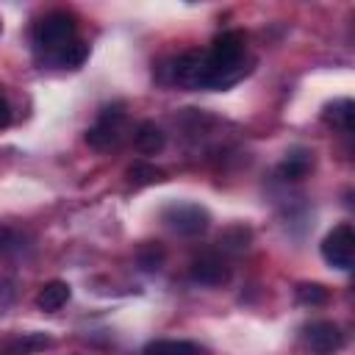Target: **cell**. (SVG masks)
<instances>
[{"mask_svg": "<svg viewBox=\"0 0 355 355\" xmlns=\"http://www.w3.org/2000/svg\"><path fill=\"white\" fill-rule=\"evenodd\" d=\"M244 33L241 31H225L214 39V44L205 50L208 55V86L205 89H227L239 78L247 75L244 64Z\"/></svg>", "mask_w": 355, "mask_h": 355, "instance_id": "cell-1", "label": "cell"}, {"mask_svg": "<svg viewBox=\"0 0 355 355\" xmlns=\"http://www.w3.org/2000/svg\"><path fill=\"white\" fill-rule=\"evenodd\" d=\"M75 42V19L67 11H50L42 17L33 28V44L36 53H42L47 61H53L67 44Z\"/></svg>", "mask_w": 355, "mask_h": 355, "instance_id": "cell-2", "label": "cell"}, {"mask_svg": "<svg viewBox=\"0 0 355 355\" xmlns=\"http://www.w3.org/2000/svg\"><path fill=\"white\" fill-rule=\"evenodd\" d=\"M161 219L178 236H200V233L208 230V222H211L208 211L197 202H172V205L164 208Z\"/></svg>", "mask_w": 355, "mask_h": 355, "instance_id": "cell-3", "label": "cell"}, {"mask_svg": "<svg viewBox=\"0 0 355 355\" xmlns=\"http://www.w3.org/2000/svg\"><path fill=\"white\" fill-rule=\"evenodd\" d=\"M125 136V108L122 105H108L97 116V122L86 130V141L94 150H111L122 141Z\"/></svg>", "mask_w": 355, "mask_h": 355, "instance_id": "cell-4", "label": "cell"}, {"mask_svg": "<svg viewBox=\"0 0 355 355\" xmlns=\"http://www.w3.org/2000/svg\"><path fill=\"white\" fill-rule=\"evenodd\" d=\"M322 258L333 269H341V272L352 269V263H355V233H352V227L347 222L344 225H336L324 236V241H322Z\"/></svg>", "mask_w": 355, "mask_h": 355, "instance_id": "cell-5", "label": "cell"}, {"mask_svg": "<svg viewBox=\"0 0 355 355\" xmlns=\"http://www.w3.org/2000/svg\"><path fill=\"white\" fill-rule=\"evenodd\" d=\"M172 80L180 89H205L208 86V55L205 50H189L175 58Z\"/></svg>", "mask_w": 355, "mask_h": 355, "instance_id": "cell-6", "label": "cell"}, {"mask_svg": "<svg viewBox=\"0 0 355 355\" xmlns=\"http://www.w3.org/2000/svg\"><path fill=\"white\" fill-rule=\"evenodd\" d=\"M302 344L313 352V355H333L344 347V333L336 322L330 319H316L311 324L302 327Z\"/></svg>", "mask_w": 355, "mask_h": 355, "instance_id": "cell-7", "label": "cell"}, {"mask_svg": "<svg viewBox=\"0 0 355 355\" xmlns=\"http://www.w3.org/2000/svg\"><path fill=\"white\" fill-rule=\"evenodd\" d=\"M189 275H191V280L200 283V286H222V283H227L230 269H227L225 258H219L216 252H202L200 258L191 261Z\"/></svg>", "mask_w": 355, "mask_h": 355, "instance_id": "cell-8", "label": "cell"}, {"mask_svg": "<svg viewBox=\"0 0 355 355\" xmlns=\"http://www.w3.org/2000/svg\"><path fill=\"white\" fill-rule=\"evenodd\" d=\"M69 294H72V291H69V283H64V280H50V283H44V286L39 288V294H36V308L53 313V311H58L61 305H67Z\"/></svg>", "mask_w": 355, "mask_h": 355, "instance_id": "cell-9", "label": "cell"}, {"mask_svg": "<svg viewBox=\"0 0 355 355\" xmlns=\"http://www.w3.org/2000/svg\"><path fill=\"white\" fill-rule=\"evenodd\" d=\"M50 347V336L44 333H22L3 344V355H33L39 349Z\"/></svg>", "mask_w": 355, "mask_h": 355, "instance_id": "cell-10", "label": "cell"}, {"mask_svg": "<svg viewBox=\"0 0 355 355\" xmlns=\"http://www.w3.org/2000/svg\"><path fill=\"white\" fill-rule=\"evenodd\" d=\"M133 141H136V147H139V153H147V155H153V153H158L161 147H164V130L155 125V122H141L139 128H136V133H133Z\"/></svg>", "mask_w": 355, "mask_h": 355, "instance_id": "cell-11", "label": "cell"}, {"mask_svg": "<svg viewBox=\"0 0 355 355\" xmlns=\"http://www.w3.org/2000/svg\"><path fill=\"white\" fill-rule=\"evenodd\" d=\"M311 155L305 153V150H294V153H288L286 158H283V164H280V169H277V175L283 178V180H302L308 172H311Z\"/></svg>", "mask_w": 355, "mask_h": 355, "instance_id": "cell-12", "label": "cell"}, {"mask_svg": "<svg viewBox=\"0 0 355 355\" xmlns=\"http://www.w3.org/2000/svg\"><path fill=\"white\" fill-rule=\"evenodd\" d=\"M324 119L330 125L341 128L344 133H349L352 125H355V105H352V100H333L330 105H324Z\"/></svg>", "mask_w": 355, "mask_h": 355, "instance_id": "cell-13", "label": "cell"}, {"mask_svg": "<svg viewBox=\"0 0 355 355\" xmlns=\"http://www.w3.org/2000/svg\"><path fill=\"white\" fill-rule=\"evenodd\" d=\"M144 355H200V347L180 338H161L144 347Z\"/></svg>", "mask_w": 355, "mask_h": 355, "instance_id": "cell-14", "label": "cell"}, {"mask_svg": "<svg viewBox=\"0 0 355 355\" xmlns=\"http://www.w3.org/2000/svg\"><path fill=\"white\" fill-rule=\"evenodd\" d=\"M128 180H130L133 186H150V183L164 180V172H161L158 166L147 164V161H136V164L128 166Z\"/></svg>", "mask_w": 355, "mask_h": 355, "instance_id": "cell-15", "label": "cell"}, {"mask_svg": "<svg viewBox=\"0 0 355 355\" xmlns=\"http://www.w3.org/2000/svg\"><path fill=\"white\" fill-rule=\"evenodd\" d=\"M86 55H89V44L86 42H72V44H67L50 64H58V67H80L83 61H86Z\"/></svg>", "mask_w": 355, "mask_h": 355, "instance_id": "cell-16", "label": "cell"}, {"mask_svg": "<svg viewBox=\"0 0 355 355\" xmlns=\"http://www.w3.org/2000/svg\"><path fill=\"white\" fill-rule=\"evenodd\" d=\"M22 250H25V236L11 225H0V252L3 255H19Z\"/></svg>", "mask_w": 355, "mask_h": 355, "instance_id": "cell-17", "label": "cell"}, {"mask_svg": "<svg viewBox=\"0 0 355 355\" xmlns=\"http://www.w3.org/2000/svg\"><path fill=\"white\" fill-rule=\"evenodd\" d=\"M327 288L324 286H319V283H300L297 286V302L300 305H324L327 302Z\"/></svg>", "mask_w": 355, "mask_h": 355, "instance_id": "cell-18", "label": "cell"}, {"mask_svg": "<svg viewBox=\"0 0 355 355\" xmlns=\"http://www.w3.org/2000/svg\"><path fill=\"white\" fill-rule=\"evenodd\" d=\"M139 263L144 269H158L164 263V247L158 241H144L139 247Z\"/></svg>", "mask_w": 355, "mask_h": 355, "instance_id": "cell-19", "label": "cell"}, {"mask_svg": "<svg viewBox=\"0 0 355 355\" xmlns=\"http://www.w3.org/2000/svg\"><path fill=\"white\" fill-rule=\"evenodd\" d=\"M247 241H250V233L244 230V227H230L225 236H222V247L225 250H244L247 247Z\"/></svg>", "mask_w": 355, "mask_h": 355, "instance_id": "cell-20", "label": "cell"}, {"mask_svg": "<svg viewBox=\"0 0 355 355\" xmlns=\"http://www.w3.org/2000/svg\"><path fill=\"white\" fill-rule=\"evenodd\" d=\"M11 122V111H8V103H6V97L0 94V128H6Z\"/></svg>", "mask_w": 355, "mask_h": 355, "instance_id": "cell-21", "label": "cell"}]
</instances>
